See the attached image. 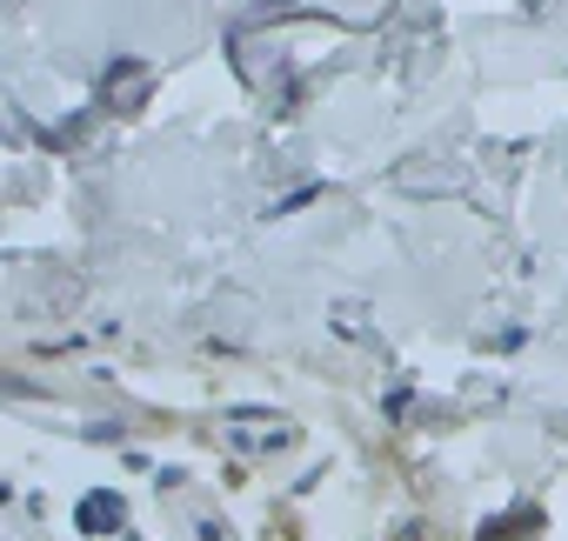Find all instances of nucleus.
Segmentation results:
<instances>
[{
    "instance_id": "f257e3e1",
    "label": "nucleus",
    "mask_w": 568,
    "mask_h": 541,
    "mask_svg": "<svg viewBox=\"0 0 568 541\" xmlns=\"http://www.w3.org/2000/svg\"><path fill=\"white\" fill-rule=\"evenodd\" d=\"M74 514H81V534H114V528L128 521V501H121V494H88Z\"/></svg>"
}]
</instances>
